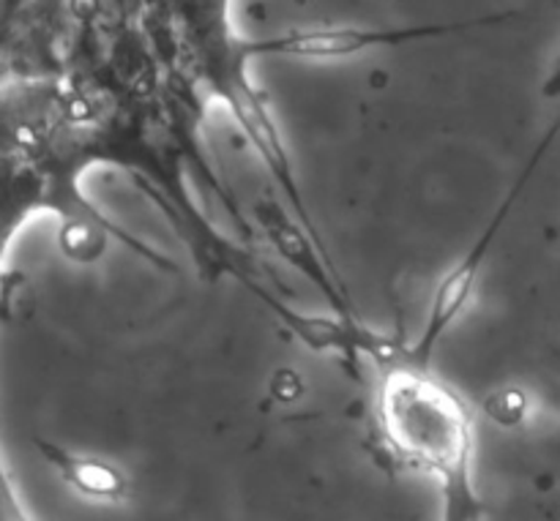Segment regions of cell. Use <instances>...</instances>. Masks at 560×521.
<instances>
[{
	"instance_id": "1",
	"label": "cell",
	"mask_w": 560,
	"mask_h": 521,
	"mask_svg": "<svg viewBox=\"0 0 560 521\" xmlns=\"http://www.w3.org/2000/svg\"><path fill=\"white\" fill-rule=\"evenodd\" d=\"M375 418L394 457L438 481L443 519L481 517L474 486V413L448 382L432 375L430 366L394 358L381 366Z\"/></svg>"
},
{
	"instance_id": "2",
	"label": "cell",
	"mask_w": 560,
	"mask_h": 521,
	"mask_svg": "<svg viewBox=\"0 0 560 521\" xmlns=\"http://www.w3.org/2000/svg\"><path fill=\"white\" fill-rule=\"evenodd\" d=\"M556 131H558V126H552V129L547 131L545 140L539 142V147L530 153L528 164H525V169H523V175L517 178V183L509 189V194L503 197L501 205L495 208V216L490 218V224L485 227V233H481L479 238L474 240V246H470V249L465 251L457 262H454L452 271H448L441 282H438L435 295H432V300H430V315H427V322H424V328H421L419 339H416L413 344H402V350H399L397 358L410 360V364H419V366H430V360H432V355H435L441 339L446 336L448 328L459 320V315L468 309L470 295H474V287H476V279H479L481 268H485V262H487V257H490L495 240L501 238L509 216H512V211L520 205V200H523L530 178L536 175L539 164L545 162L547 151H550L552 140H556Z\"/></svg>"
},
{
	"instance_id": "5",
	"label": "cell",
	"mask_w": 560,
	"mask_h": 521,
	"mask_svg": "<svg viewBox=\"0 0 560 521\" xmlns=\"http://www.w3.org/2000/svg\"><path fill=\"white\" fill-rule=\"evenodd\" d=\"M255 216L257 222L262 224L268 238L273 240L279 254H282L290 265L299 268V271L304 273V276L310 279L323 295H326L334 315L355 317L353 306H350V298H348V289H345L342 282H339L326 246L317 244V240L312 238L299 222H293V218L277 205V202L260 200L255 205Z\"/></svg>"
},
{
	"instance_id": "7",
	"label": "cell",
	"mask_w": 560,
	"mask_h": 521,
	"mask_svg": "<svg viewBox=\"0 0 560 521\" xmlns=\"http://www.w3.org/2000/svg\"><path fill=\"white\" fill-rule=\"evenodd\" d=\"M487 410H490L492 418L503 421V424H514L523 415V396L520 393H498V396L490 399Z\"/></svg>"
},
{
	"instance_id": "3",
	"label": "cell",
	"mask_w": 560,
	"mask_h": 521,
	"mask_svg": "<svg viewBox=\"0 0 560 521\" xmlns=\"http://www.w3.org/2000/svg\"><path fill=\"white\" fill-rule=\"evenodd\" d=\"M246 55L238 44H233V52L224 55L222 63L217 69H211V82L217 96L233 109V118L238 120L241 131L246 134V140L252 142L257 153H260L262 164L268 167V173L277 178L279 189L284 191V197L290 200V208H293L295 218H299L301 227L323 246L320 233L312 224L310 211L304 205V197H301L299 180H295L293 162H290V153L284 147L282 134H279L277 123H273V115L268 109L266 98L260 96L255 85H252L249 74H246Z\"/></svg>"
},
{
	"instance_id": "6",
	"label": "cell",
	"mask_w": 560,
	"mask_h": 521,
	"mask_svg": "<svg viewBox=\"0 0 560 521\" xmlns=\"http://www.w3.org/2000/svg\"><path fill=\"white\" fill-rule=\"evenodd\" d=\"M38 451L58 470L60 478L71 489L80 492V495L104 502H118L126 497V475L115 464L93 457H82V453L60 448L55 442H38Z\"/></svg>"
},
{
	"instance_id": "4",
	"label": "cell",
	"mask_w": 560,
	"mask_h": 521,
	"mask_svg": "<svg viewBox=\"0 0 560 521\" xmlns=\"http://www.w3.org/2000/svg\"><path fill=\"white\" fill-rule=\"evenodd\" d=\"M495 20V16H490ZM485 20V22H490ZM485 22H459V25H421V27H315V31H290L282 36L238 44L246 58H299V60H339L353 58L377 47H399L419 38L446 36Z\"/></svg>"
}]
</instances>
